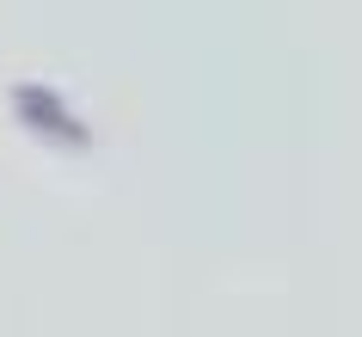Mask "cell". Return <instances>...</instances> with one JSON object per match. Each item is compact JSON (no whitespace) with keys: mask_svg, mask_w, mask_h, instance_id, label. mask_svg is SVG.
<instances>
[{"mask_svg":"<svg viewBox=\"0 0 362 337\" xmlns=\"http://www.w3.org/2000/svg\"><path fill=\"white\" fill-rule=\"evenodd\" d=\"M19 111L31 117V129H43V135H62V141H74V148L86 141V129H80L74 117H68L56 98L43 93V86H19Z\"/></svg>","mask_w":362,"mask_h":337,"instance_id":"1","label":"cell"}]
</instances>
